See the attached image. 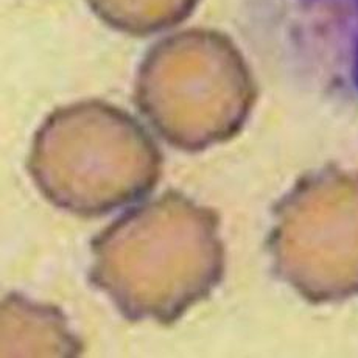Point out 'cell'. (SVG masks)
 Returning a JSON list of instances; mask_svg holds the SVG:
<instances>
[{
    "label": "cell",
    "mask_w": 358,
    "mask_h": 358,
    "mask_svg": "<svg viewBox=\"0 0 358 358\" xmlns=\"http://www.w3.org/2000/svg\"><path fill=\"white\" fill-rule=\"evenodd\" d=\"M199 2L201 0H86L101 22L136 38L185 22Z\"/></svg>",
    "instance_id": "obj_6"
},
{
    "label": "cell",
    "mask_w": 358,
    "mask_h": 358,
    "mask_svg": "<svg viewBox=\"0 0 358 358\" xmlns=\"http://www.w3.org/2000/svg\"><path fill=\"white\" fill-rule=\"evenodd\" d=\"M85 346L61 308L31 301L20 293L2 299V355L78 357Z\"/></svg>",
    "instance_id": "obj_5"
},
{
    "label": "cell",
    "mask_w": 358,
    "mask_h": 358,
    "mask_svg": "<svg viewBox=\"0 0 358 358\" xmlns=\"http://www.w3.org/2000/svg\"><path fill=\"white\" fill-rule=\"evenodd\" d=\"M164 156L125 109L80 100L45 117L33 136L27 171L39 194L72 215L101 217L150 195Z\"/></svg>",
    "instance_id": "obj_2"
},
{
    "label": "cell",
    "mask_w": 358,
    "mask_h": 358,
    "mask_svg": "<svg viewBox=\"0 0 358 358\" xmlns=\"http://www.w3.org/2000/svg\"><path fill=\"white\" fill-rule=\"evenodd\" d=\"M257 95L243 53L213 29H187L157 41L134 81L139 113L162 141L187 153L238 136Z\"/></svg>",
    "instance_id": "obj_3"
},
{
    "label": "cell",
    "mask_w": 358,
    "mask_h": 358,
    "mask_svg": "<svg viewBox=\"0 0 358 358\" xmlns=\"http://www.w3.org/2000/svg\"><path fill=\"white\" fill-rule=\"evenodd\" d=\"M89 282L128 321L171 326L224 273L218 213L178 190L128 209L91 243Z\"/></svg>",
    "instance_id": "obj_1"
},
{
    "label": "cell",
    "mask_w": 358,
    "mask_h": 358,
    "mask_svg": "<svg viewBox=\"0 0 358 358\" xmlns=\"http://www.w3.org/2000/svg\"><path fill=\"white\" fill-rule=\"evenodd\" d=\"M357 199L358 176L329 165L301 178L276 208L274 268L315 304L358 292Z\"/></svg>",
    "instance_id": "obj_4"
}]
</instances>
